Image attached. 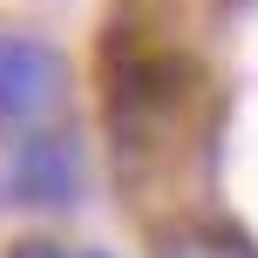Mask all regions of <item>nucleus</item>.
I'll return each instance as SVG.
<instances>
[{"instance_id": "nucleus-1", "label": "nucleus", "mask_w": 258, "mask_h": 258, "mask_svg": "<svg viewBox=\"0 0 258 258\" xmlns=\"http://www.w3.org/2000/svg\"><path fill=\"white\" fill-rule=\"evenodd\" d=\"M75 190H82V150H75V136L34 129V136L14 143V156H7V197L14 204L61 211V204H75Z\"/></svg>"}, {"instance_id": "nucleus-2", "label": "nucleus", "mask_w": 258, "mask_h": 258, "mask_svg": "<svg viewBox=\"0 0 258 258\" xmlns=\"http://www.w3.org/2000/svg\"><path fill=\"white\" fill-rule=\"evenodd\" d=\"M61 54L48 41H27V34H7L0 41V122L14 129H34L61 102Z\"/></svg>"}, {"instance_id": "nucleus-4", "label": "nucleus", "mask_w": 258, "mask_h": 258, "mask_svg": "<svg viewBox=\"0 0 258 258\" xmlns=\"http://www.w3.org/2000/svg\"><path fill=\"white\" fill-rule=\"evenodd\" d=\"M14 258H61V251H54V245H21Z\"/></svg>"}, {"instance_id": "nucleus-3", "label": "nucleus", "mask_w": 258, "mask_h": 258, "mask_svg": "<svg viewBox=\"0 0 258 258\" xmlns=\"http://www.w3.org/2000/svg\"><path fill=\"white\" fill-rule=\"evenodd\" d=\"M156 258H258V251L238 231H170L156 245Z\"/></svg>"}]
</instances>
